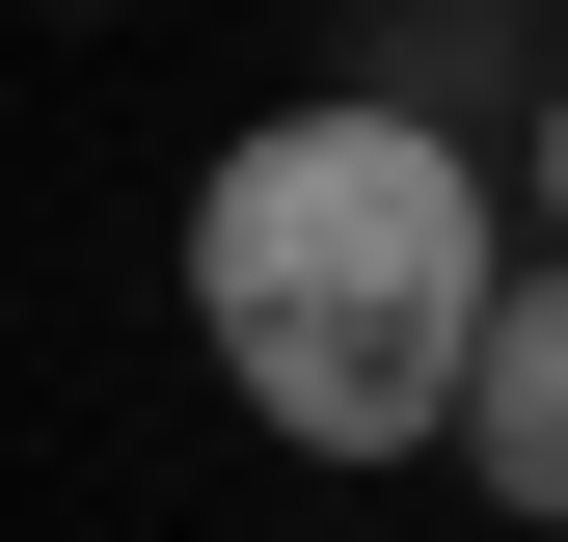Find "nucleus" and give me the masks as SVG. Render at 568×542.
<instances>
[{"label": "nucleus", "mask_w": 568, "mask_h": 542, "mask_svg": "<svg viewBox=\"0 0 568 542\" xmlns=\"http://www.w3.org/2000/svg\"><path fill=\"white\" fill-rule=\"evenodd\" d=\"M515 218H541V271H568V54H541V109H515Z\"/></svg>", "instance_id": "nucleus-4"}, {"label": "nucleus", "mask_w": 568, "mask_h": 542, "mask_svg": "<svg viewBox=\"0 0 568 542\" xmlns=\"http://www.w3.org/2000/svg\"><path fill=\"white\" fill-rule=\"evenodd\" d=\"M434 461H487V515H541V542H568V271H487Z\"/></svg>", "instance_id": "nucleus-2"}, {"label": "nucleus", "mask_w": 568, "mask_h": 542, "mask_svg": "<svg viewBox=\"0 0 568 542\" xmlns=\"http://www.w3.org/2000/svg\"><path fill=\"white\" fill-rule=\"evenodd\" d=\"M190 325H217V380H244L271 461H434L460 325H487V163L379 136L352 82L217 136L190 163Z\"/></svg>", "instance_id": "nucleus-1"}, {"label": "nucleus", "mask_w": 568, "mask_h": 542, "mask_svg": "<svg viewBox=\"0 0 568 542\" xmlns=\"http://www.w3.org/2000/svg\"><path fill=\"white\" fill-rule=\"evenodd\" d=\"M352 109H379V136H434V163H460V136H487V109H541V54H515V28H487V0H406V28H379V54H352Z\"/></svg>", "instance_id": "nucleus-3"}]
</instances>
